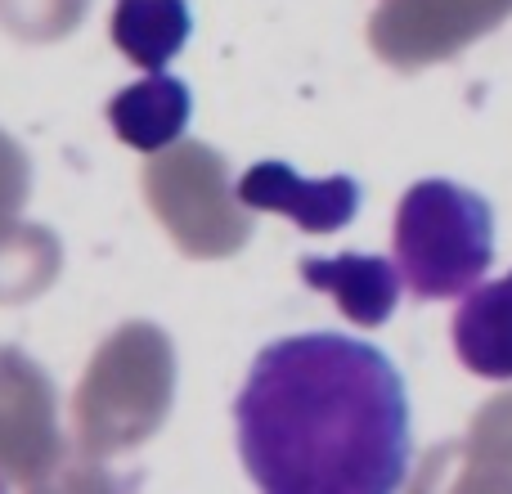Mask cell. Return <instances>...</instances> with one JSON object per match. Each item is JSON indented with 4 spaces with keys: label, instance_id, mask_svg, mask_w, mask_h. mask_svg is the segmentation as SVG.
I'll return each mask as SVG.
<instances>
[{
    "label": "cell",
    "instance_id": "6da1fadb",
    "mask_svg": "<svg viewBox=\"0 0 512 494\" xmlns=\"http://www.w3.org/2000/svg\"><path fill=\"white\" fill-rule=\"evenodd\" d=\"M239 454L265 494H391L409 477L400 369L346 333H297L252 360L234 400Z\"/></svg>",
    "mask_w": 512,
    "mask_h": 494
},
{
    "label": "cell",
    "instance_id": "7a4b0ae2",
    "mask_svg": "<svg viewBox=\"0 0 512 494\" xmlns=\"http://www.w3.org/2000/svg\"><path fill=\"white\" fill-rule=\"evenodd\" d=\"M495 261V212L468 185L418 180L396 212V265L409 292L450 301L472 292Z\"/></svg>",
    "mask_w": 512,
    "mask_h": 494
},
{
    "label": "cell",
    "instance_id": "3957f363",
    "mask_svg": "<svg viewBox=\"0 0 512 494\" xmlns=\"http://www.w3.org/2000/svg\"><path fill=\"white\" fill-rule=\"evenodd\" d=\"M234 198L252 212H274L297 221L310 234H337L342 225L355 221L360 212V185L351 176H328L306 180L288 167V162H256L239 176Z\"/></svg>",
    "mask_w": 512,
    "mask_h": 494
},
{
    "label": "cell",
    "instance_id": "277c9868",
    "mask_svg": "<svg viewBox=\"0 0 512 494\" xmlns=\"http://www.w3.org/2000/svg\"><path fill=\"white\" fill-rule=\"evenodd\" d=\"M301 279L306 288L328 292L342 306V315L360 328H378L396 315L400 306V288L405 274L400 265H391L387 256H301Z\"/></svg>",
    "mask_w": 512,
    "mask_h": 494
},
{
    "label": "cell",
    "instance_id": "5b68a950",
    "mask_svg": "<svg viewBox=\"0 0 512 494\" xmlns=\"http://www.w3.org/2000/svg\"><path fill=\"white\" fill-rule=\"evenodd\" d=\"M454 351L477 378L512 382V274L463 292L454 315Z\"/></svg>",
    "mask_w": 512,
    "mask_h": 494
},
{
    "label": "cell",
    "instance_id": "8992f818",
    "mask_svg": "<svg viewBox=\"0 0 512 494\" xmlns=\"http://www.w3.org/2000/svg\"><path fill=\"white\" fill-rule=\"evenodd\" d=\"M189 113H194V95L185 81L167 77V72H149L144 81L117 90L108 104V122H113L117 140L140 153H158L176 144L189 126Z\"/></svg>",
    "mask_w": 512,
    "mask_h": 494
},
{
    "label": "cell",
    "instance_id": "52a82bcc",
    "mask_svg": "<svg viewBox=\"0 0 512 494\" xmlns=\"http://www.w3.org/2000/svg\"><path fill=\"white\" fill-rule=\"evenodd\" d=\"M189 32H194L189 0H117L113 9L117 50L149 72L167 68L189 45Z\"/></svg>",
    "mask_w": 512,
    "mask_h": 494
}]
</instances>
